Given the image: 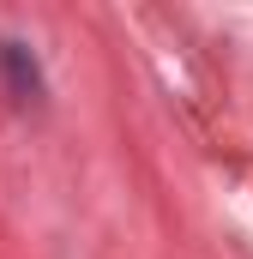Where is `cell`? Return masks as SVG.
Masks as SVG:
<instances>
[{
	"label": "cell",
	"instance_id": "obj_1",
	"mask_svg": "<svg viewBox=\"0 0 253 259\" xmlns=\"http://www.w3.org/2000/svg\"><path fill=\"white\" fill-rule=\"evenodd\" d=\"M0 61H6V72H12V97H36V91H43L36 61H30V49H24V42H6V49H0Z\"/></svg>",
	"mask_w": 253,
	"mask_h": 259
}]
</instances>
